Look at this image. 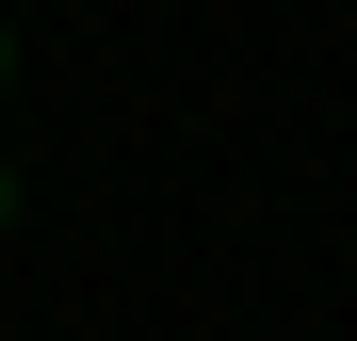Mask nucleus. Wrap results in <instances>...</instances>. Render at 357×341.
<instances>
[{"label": "nucleus", "mask_w": 357, "mask_h": 341, "mask_svg": "<svg viewBox=\"0 0 357 341\" xmlns=\"http://www.w3.org/2000/svg\"><path fill=\"white\" fill-rule=\"evenodd\" d=\"M0 227H17V179H0Z\"/></svg>", "instance_id": "1"}, {"label": "nucleus", "mask_w": 357, "mask_h": 341, "mask_svg": "<svg viewBox=\"0 0 357 341\" xmlns=\"http://www.w3.org/2000/svg\"><path fill=\"white\" fill-rule=\"evenodd\" d=\"M0 66H17V49H0Z\"/></svg>", "instance_id": "2"}]
</instances>
